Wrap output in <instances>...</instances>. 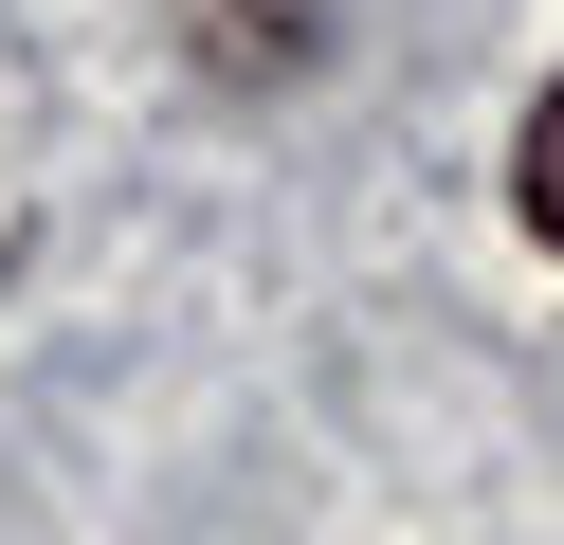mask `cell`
Masks as SVG:
<instances>
[{
  "label": "cell",
  "mask_w": 564,
  "mask_h": 545,
  "mask_svg": "<svg viewBox=\"0 0 564 545\" xmlns=\"http://www.w3.org/2000/svg\"><path fill=\"white\" fill-rule=\"evenodd\" d=\"M183 19H200V73H219V91H273V73L328 55V36H310L328 0H183Z\"/></svg>",
  "instance_id": "1"
},
{
  "label": "cell",
  "mask_w": 564,
  "mask_h": 545,
  "mask_svg": "<svg viewBox=\"0 0 564 545\" xmlns=\"http://www.w3.org/2000/svg\"><path fill=\"white\" fill-rule=\"evenodd\" d=\"M510 200H528V237L564 254V73L528 91V128H510Z\"/></svg>",
  "instance_id": "2"
}]
</instances>
